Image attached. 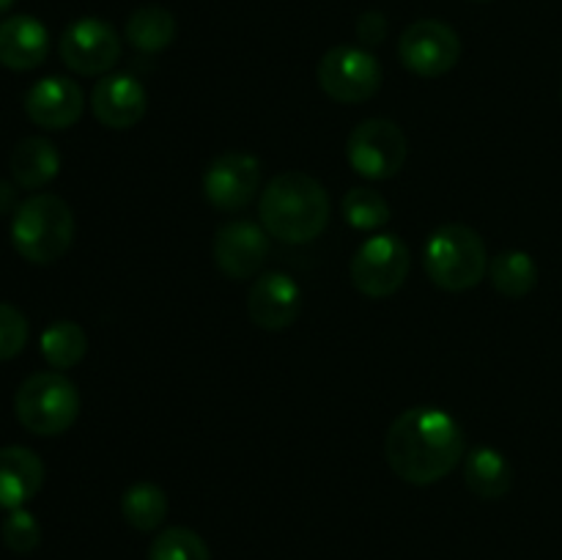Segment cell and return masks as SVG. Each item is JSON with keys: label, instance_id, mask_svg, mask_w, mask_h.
Masks as SVG:
<instances>
[{"label": "cell", "instance_id": "52a82bcc", "mask_svg": "<svg viewBox=\"0 0 562 560\" xmlns=\"http://www.w3.org/2000/svg\"><path fill=\"white\" fill-rule=\"evenodd\" d=\"M382 66L376 55L355 44H338L318 60V86L340 104H360L382 88Z\"/></svg>", "mask_w": 562, "mask_h": 560}, {"label": "cell", "instance_id": "ac0fdd59", "mask_svg": "<svg viewBox=\"0 0 562 560\" xmlns=\"http://www.w3.org/2000/svg\"><path fill=\"white\" fill-rule=\"evenodd\" d=\"M464 483L475 497L503 500L514 486V467L503 450L477 445L464 456Z\"/></svg>", "mask_w": 562, "mask_h": 560}, {"label": "cell", "instance_id": "277c9868", "mask_svg": "<svg viewBox=\"0 0 562 560\" xmlns=\"http://www.w3.org/2000/svg\"><path fill=\"white\" fill-rule=\"evenodd\" d=\"M423 269L445 291L475 289L488 272L486 242L464 223L439 225L423 247Z\"/></svg>", "mask_w": 562, "mask_h": 560}, {"label": "cell", "instance_id": "cb8c5ba5", "mask_svg": "<svg viewBox=\"0 0 562 560\" xmlns=\"http://www.w3.org/2000/svg\"><path fill=\"white\" fill-rule=\"evenodd\" d=\"M148 560H212V552L195 530L173 525L154 536Z\"/></svg>", "mask_w": 562, "mask_h": 560}, {"label": "cell", "instance_id": "7c38bea8", "mask_svg": "<svg viewBox=\"0 0 562 560\" xmlns=\"http://www.w3.org/2000/svg\"><path fill=\"white\" fill-rule=\"evenodd\" d=\"M214 264L234 280L256 278L269 256V234L252 220H234L214 234Z\"/></svg>", "mask_w": 562, "mask_h": 560}, {"label": "cell", "instance_id": "484cf974", "mask_svg": "<svg viewBox=\"0 0 562 560\" xmlns=\"http://www.w3.org/2000/svg\"><path fill=\"white\" fill-rule=\"evenodd\" d=\"M3 544L16 555H31L42 544V527L27 508L9 511L3 522Z\"/></svg>", "mask_w": 562, "mask_h": 560}, {"label": "cell", "instance_id": "3957f363", "mask_svg": "<svg viewBox=\"0 0 562 560\" xmlns=\"http://www.w3.org/2000/svg\"><path fill=\"white\" fill-rule=\"evenodd\" d=\"M75 242V214L69 203L49 192L22 201L11 217V245L25 261L55 264Z\"/></svg>", "mask_w": 562, "mask_h": 560}, {"label": "cell", "instance_id": "f546056e", "mask_svg": "<svg viewBox=\"0 0 562 560\" xmlns=\"http://www.w3.org/2000/svg\"><path fill=\"white\" fill-rule=\"evenodd\" d=\"M470 3H492V0H470Z\"/></svg>", "mask_w": 562, "mask_h": 560}, {"label": "cell", "instance_id": "ba28073f", "mask_svg": "<svg viewBox=\"0 0 562 560\" xmlns=\"http://www.w3.org/2000/svg\"><path fill=\"white\" fill-rule=\"evenodd\" d=\"M346 159L362 179H393L406 163V135L395 121L366 119L346 141Z\"/></svg>", "mask_w": 562, "mask_h": 560}, {"label": "cell", "instance_id": "4fadbf2b", "mask_svg": "<svg viewBox=\"0 0 562 560\" xmlns=\"http://www.w3.org/2000/svg\"><path fill=\"white\" fill-rule=\"evenodd\" d=\"M302 289L289 272H263L247 294V313L252 324L267 333H283L300 318Z\"/></svg>", "mask_w": 562, "mask_h": 560}, {"label": "cell", "instance_id": "d6986e66", "mask_svg": "<svg viewBox=\"0 0 562 560\" xmlns=\"http://www.w3.org/2000/svg\"><path fill=\"white\" fill-rule=\"evenodd\" d=\"M9 168L16 184L25 190H38L58 176L60 154L47 137H25L11 152Z\"/></svg>", "mask_w": 562, "mask_h": 560}, {"label": "cell", "instance_id": "e0dca14e", "mask_svg": "<svg viewBox=\"0 0 562 560\" xmlns=\"http://www.w3.org/2000/svg\"><path fill=\"white\" fill-rule=\"evenodd\" d=\"M44 483V464L31 448L5 445L0 448V508H25Z\"/></svg>", "mask_w": 562, "mask_h": 560}, {"label": "cell", "instance_id": "4316f807", "mask_svg": "<svg viewBox=\"0 0 562 560\" xmlns=\"http://www.w3.org/2000/svg\"><path fill=\"white\" fill-rule=\"evenodd\" d=\"M27 335H31V327L20 307L0 302V362L20 355L27 344Z\"/></svg>", "mask_w": 562, "mask_h": 560}, {"label": "cell", "instance_id": "ffe728a7", "mask_svg": "<svg viewBox=\"0 0 562 560\" xmlns=\"http://www.w3.org/2000/svg\"><path fill=\"white\" fill-rule=\"evenodd\" d=\"M124 36L137 53H162L176 38V16L162 5H140L126 20Z\"/></svg>", "mask_w": 562, "mask_h": 560}, {"label": "cell", "instance_id": "f1b7e54d", "mask_svg": "<svg viewBox=\"0 0 562 560\" xmlns=\"http://www.w3.org/2000/svg\"><path fill=\"white\" fill-rule=\"evenodd\" d=\"M14 5V0H0V16L9 14V9Z\"/></svg>", "mask_w": 562, "mask_h": 560}, {"label": "cell", "instance_id": "603a6c76", "mask_svg": "<svg viewBox=\"0 0 562 560\" xmlns=\"http://www.w3.org/2000/svg\"><path fill=\"white\" fill-rule=\"evenodd\" d=\"M38 346H42V357L47 360L49 368H55V371H66V368H75L77 362L86 357L88 335L77 322L58 318V322L44 327L42 338H38Z\"/></svg>", "mask_w": 562, "mask_h": 560}, {"label": "cell", "instance_id": "9a60e30c", "mask_svg": "<svg viewBox=\"0 0 562 560\" xmlns=\"http://www.w3.org/2000/svg\"><path fill=\"white\" fill-rule=\"evenodd\" d=\"M91 110L102 126L132 130L148 110L146 86L132 75L102 77L91 91Z\"/></svg>", "mask_w": 562, "mask_h": 560}, {"label": "cell", "instance_id": "d4e9b609", "mask_svg": "<svg viewBox=\"0 0 562 560\" xmlns=\"http://www.w3.org/2000/svg\"><path fill=\"white\" fill-rule=\"evenodd\" d=\"M344 217L351 228L357 231H379L390 223V203L384 201L382 192L368 190V187H355L344 195Z\"/></svg>", "mask_w": 562, "mask_h": 560}, {"label": "cell", "instance_id": "83f0119b", "mask_svg": "<svg viewBox=\"0 0 562 560\" xmlns=\"http://www.w3.org/2000/svg\"><path fill=\"white\" fill-rule=\"evenodd\" d=\"M357 38H360L366 47H376L387 38V20H384L382 11H366L357 20Z\"/></svg>", "mask_w": 562, "mask_h": 560}, {"label": "cell", "instance_id": "9c48e42d", "mask_svg": "<svg viewBox=\"0 0 562 560\" xmlns=\"http://www.w3.org/2000/svg\"><path fill=\"white\" fill-rule=\"evenodd\" d=\"M398 58L412 75L442 77L459 64L461 38L448 22L417 20L401 33Z\"/></svg>", "mask_w": 562, "mask_h": 560}, {"label": "cell", "instance_id": "8fae6325", "mask_svg": "<svg viewBox=\"0 0 562 560\" xmlns=\"http://www.w3.org/2000/svg\"><path fill=\"white\" fill-rule=\"evenodd\" d=\"M261 159L247 152H225L203 173V195L214 209L236 212L256 198L261 187Z\"/></svg>", "mask_w": 562, "mask_h": 560}, {"label": "cell", "instance_id": "44dd1931", "mask_svg": "<svg viewBox=\"0 0 562 560\" xmlns=\"http://www.w3.org/2000/svg\"><path fill=\"white\" fill-rule=\"evenodd\" d=\"M121 516L137 533H154L168 519V494L151 481H137L121 494Z\"/></svg>", "mask_w": 562, "mask_h": 560}, {"label": "cell", "instance_id": "5bb4252c", "mask_svg": "<svg viewBox=\"0 0 562 560\" xmlns=\"http://www.w3.org/2000/svg\"><path fill=\"white\" fill-rule=\"evenodd\" d=\"M86 110L82 88L69 77H44L25 93V113L42 130H69Z\"/></svg>", "mask_w": 562, "mask_h": 560}, {"label": "cell", "instance_id": "6da1fadb", "mask_svg": "<svg viewBox=\"0 0 562 560\" xmlns=\"http://www.w3.org/2000/svg\"><path fill=\"white\" fill-rule=\"evenodd\" d=\"M387 464L412 486H431L464 461V428L439 406H412L390 426L384 439Z\"/></svg>", "mask_w": 562, "mask_h": 560}, {"label": "cell", "instance_id": "7402d4cb", "mask_svg": "<svg viewBox=\"0 0 562 560\" xmlns=\"http://www.w3.org/2000/svg\"><path fill=\"white\" fill-rule=\"evenodd\" d=\"M488 280L494 291H499L508 300L527 296L538 285V264L525 250H505L499 256L488 258Z\"/></svg>", "mask_w": 562, "mask_h": 560}, {"label": "cell", "instance_id": "30bf717a", "mask_svg": "<svg viewBox=\"0 0 562 560\" xmlns=\"http://www.w3.org/2000/svg\"><path fill=\"white\" fill-rule=\"evenodd\" d=\"M58 53L64 64L77 75H108L121 58V36L110 22L97 20V16H82L66 27Z\"/></svg>", "mask_w": 562, "mask_h": 560}, {"label": "cell", "instance_id": "5b68a950", "mask_svg": "<svg viewBox=\"0 0 562 560\" xmlns=\"http://www.w3.org/2000/svg\"><path fill=\"white\" fill-rule=\"evenodd\" d=\"M80 390L64 371H38L20 384L14 395L16 421L36 437H58L80 415Z\"/></svg>", "mask_w": 562, "mask_h": 560}, {"label": "cell", "instance_id": "8992f818", "mask_svg": "<svg viewBox=\"0 0 562 560\" xmlns=\"http://www.w3.org/2000/svg\"><path fill=\"white\" fill-rule=\"evenodd\" d=\"M412 269L409 247L395 234H373L351 256L349 275L360 294L384 300L406 283Z\"/></svg>", "mask_w": 562, "mask_h": 560}, {"label": "cell", "instance_id": "7a4b0ae2", "mask_svg": "<svg viewBox=\"0 0 562 560\" xmlns=\"http://www.w3.org/2000/svg\"><path fill=\"white\" fill-rule=\"evenodd\" d=\"M258 212L269 236L285 245H305L329 225V195L311 173L285 170L263 187Z\"/></svg>", "mask_w": 562, "mask_h": 560}, {"label": "cell", "instance_id": "2e32d148", "mask_svg": "<svg viewBox=\"0 0 562 560\" xmlns=\"http://www.w3.org/2000/svg\"><path fill=\"white\" fill-rule=\"evenodd\" d=\"M49 33L31 14H14L0 22V66L11 71H31L47 60Z\"/></svg>", "mask_w": 562, "mask_h": 560}]
</instances>
